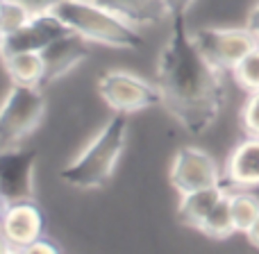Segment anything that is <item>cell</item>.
I'll list each match as a JSON object with an SVG mask.
<instances>
[{
    "label": "cell",
    "mask_w": 259,
    "mask_h": 254,
    "mask_svg": "<svg viewBox=\"0 0 259 254\" xmlns=\"http://www.w3.org/2000/svg\"><path fill=\"white\" fill-rule=\"evenodd\" d=\"M7 202L3 200V197H0V223H3V218H5V214H7Z\"/></svg>",
    "instance_id": "27"
},
{
    "label": "cell",
    "mask_w": 259,
    "mask_h": 254,
    "mask_svg": "<svg viewBox=\"0 0 259 254\" xmlns=\"http://www.w3.org/2000/svg\"><path fill=\"white\" fill-rule=\"evenodd\" d=\"M32 14L34 12L21 0H3V5H0V34L7 36L21 30L32 18Z\"/></svg>",
    "instance_id": "18"
},
{
    "label": "cell",
    "mask_w": 259,
    "mask_h": 254,
    "mask_svg": "<svg viewBox=\"0 0 259 254\" xmlns=\"http://www.w3.org/2000/svg\"><path fill=\"white\" fill-rule=\"evenodd\" d=\"M68 32L71 30L66 27V23L55 12H50V9L34 12L32 18L21 30L0 39V59L12 57V55H18V53H41L53 41L62 39Z\"/></svg>",
    "instance_id": "9"
},
{
    "label": "cell",
    "mask_w": 259,
    "mask_h": 254,
    "mask_svg": "<svg viewBox=\"0 0 259 254\" xmlns=\"http://www.w3.org/2000/svg\"><path fill=\"white\" fill-rule=\"evenodd\" d=\"M46 116V95L34 84H16L7 89L0 103V145H18L41 125Z\"/></svg>",
    "instance_id": "4"
},
{
    "label": "cell",
    "mask_w": 259,
    "mask_h": 254,
    "mask_svg": "<svg viewBox=\"0 0 259 254\" xmlns=\"http://www.w3.org/2000/svg\"><path fill=\"white\" fill-rule=\"evenodd\" d=\"M246 27L250 30V34L257 39V43H259V3L255 5V7L248 12V18H246Z\"/></svg>",
    "instance_id": "23"
},
{
    "label": "cell",
    "mask_w": 259,
    "mask_h": 254,
    "mask_svg": "<svg viewBox=\"0 0 259 254\" xmlns=\"http://www.w3.org/2000/svg\"><path fill=\"white\" fill-rule=\"evenodd\" d=\"M50 12L57 14L68 30L89 43H100L114 50H139L143 45L141 27L132 25L96 0H62L53 5Z\"/></svg>",
    "instance_id": "3"
},
{
    "label": "cell",
    "mask_w": 259,
    "mask_h": 254,
    "mask_svg": "<svg viewBox=\"0 0 259 254\" xmlns=\"http://www.w3.org/2000/svg\"><path fill=\"white\" fill-rule=\"evenodd\" d=\"M241 129L246 136H257L259 138V91L248 93L246 103L241 107Z\"/></svg>",
    "instance_id": "20"
},
{
    "label": "cell",
    "mask_w": 259,
    "mask_h": 254,
    "mask_svg": "<svg viewBox=\"0 0 259 254\" xmlns=\"http://www.w3.org/2000/svg\"><path fill=\"white\" fill-rule=\"evenodd\" d=\"M21 3H25L32 12H44V9H50L53 5L62 3V0H21Z\"/></svg>",
    "instance_id": "24"
},
{
    "label": "cell",
    "mask_w": 259,
    "mask_h": 254,
    "mask_svg": "<svg viewBox=\"0 0 259 254\" xmlns=\"http://www.w3.org/2000/svg\"><path fill=\"white\" fill-rule=\"evenodd\" d=\"M246 238L250 241V245H252V247H257V250H259V218L250 225V229L246 232Z\"/></svg>",
    "instance_id": "25"
},
{
    "label": "cell",
    "mask_w": 259,
    "mask_h": 254,
    "mask_svg": "<svg viewBox=\"0 0 259 254\" xmlns=\"http://www.w3.org/2000/svg\"><path fill=\"white\" fill-rule=\"evenodd\" d=\"M230 191H232V188H228L225 184H219V186L200 188V191L180 195V205H178L180 220L193 229H200V225L205 223V218L214 211V207L219 205Z\"/></svg>",
    "instance_id": "13"
},
{
    "label": "cell",
    "mask_w": 259,
    "mask_h": 254,
    "mask_svg": "<svg viewBox=\"0 0 259 254\" xmlns=\"http://www.w3.org/2000/svg\"><path fill=\"white\" fill-rule=\"evenodd\" d=\"M0 5H3V0H0ZM0 39H3V34H0Z\"/></svg>",
    "instance_id": "29"
},
{
    "label": "cell",
    "mask_w": 259,
    "mask_h": 254,
    "mask_svg": "<svg viewBox=\"0 0 259 254\" xmlns=\"http://www.w3.org/2000/svg\"><path fill=\"white\" fill-rule=\"evenodd\" d=\"M41 57H44V64H46L44 84H53V82L66 77L82 62L89 59V41L82 39L75 32H68L62 39L53 41L46 50H41Z\"/></svg>",
    "instance_id": "10"
},
{
    "label": "cell",
    "mask_w": 259,
    "mask_h": 254,
    "mask_svg": "<svg viewBox=\"0 0 259 254\" xmlns=\"http://www.w3.org/2000/svg\"><path fill=\"white\" fill-rule=\"evenodd\" d=\"M232 77L241 89H246L248 93L259 91V45L252 53H248L241 62L234 66Z\"/></svg>",
    "instance_id": "19"
},
{
    "label": "cell",
    "mask_w": 259,
    "mask_h": 254,
    "mask_svg": "<svg viewBox=\"0 0 259 254\" xmlns=\"http://www.w3.org/2000/svg\"><path fill=\"white\" fill-rule=\"evenodd\" d=\"M223 184L232 191H252L259 186V138L246 136L234 145L223 168Z\"/></svg>",
    "instance_id": "11"
},
{
    "label": "cell",
    "mask_w": 259,
    "mask_h": 254,
    "mask_svg": "<svg viewBox=\"0 0 259 254\" xmlns=\"http://www.w3.org/2000/svg\"><path fill=\"white\" fill-rule=\"evenodd\" d=\"M127 132V114H114L89 141V145L59 170V179L80 191H96L107 186L125 150Z\"/></svg>",
    "instance_id": "2"
},
{
    "label": "cell",
    "mask_w": 259,
    "mask_h": 254,
    "mask_svg": "<svg viewBox=\"0 0 259 254\" xmlns=\"http://www.w3.org/2000/svg\"><path fill=\"white\" fill-rule=\"evenodd\" d=\"M12 254H21V250H14V252H12Z\"/></svg>",
    "instance_id": "28"
},
{
    "label": "cell",
    "mask_w": 259,
    "mask_h": 254,
    "mask_svg": "<svg viewBox=\"0 0 259 254\" xmlns=\"http://www.w3.org/2000/svg\"><path fill=\"white\" fill-rule=\"evenodd\" d=\"M193 41L200 53L214 64L219 71H234L248 53L257 48V39L243 27H198L193 30Z\"/></svg>",
    "instance_id": "6"
},
{
    "label": "cell",
    "mask_w": 259,
    "mask_h": 254,
    "mask_svg": "<svg viewBox=\"0 0 259 254\" xmlns=\"http://www.w3.org/2000/svg\"><path fill=\"white\" fill-rule=\"evenodd\" d=\"M170 18H184L198 0H161Z\"/></svg>",
    "instance_id": "21"
},
{
    "label": "cell",
    "mask_w": 259,
    "mask_h": 254,
    "mask_svg": "<svg viewBox=\"0 0 259 254\" xmlns=\"http://www.w3.org/2000/svg\"><path fill=\"white\" fill-rule=\"evenodd\" d=\"M21 254H62V250L57 247V243H53V241H48V238L41 236L39 241H34L27 247H23Z\"/></svg>",
    "instance_id": "22"
},
{
    "label": "cell",
    "mask_w": 259,
    "mask_h": 254,
    "mask_svg": "<svg viewBox=\"0 0 259 254\" xmlns=\"http://www.w3.org/2000/svg\"><path fill=\"white\" fill-rule=\"evenodd\" d=\"M36 150L25 145L0 147V197L7 205L34 200Z\"/></svg>",
    "instance_id": "7"
},
{
    "label": "cell",
    "mask_w": 259,
    "mask_h": 254,
    "mask_svg": "<svg viewBox=\"0 0 259 254\" xmlns=\"http://www.w3.org/2000/svg\"><path fill=\"white\" fill-rule=\"evenodd\" d=\"M0 229L9 238L14 250H23L44 236V214L34 205V200L9 205L7 214L0 223Z\"/></svg>",
    "instance_id": "12"
},
{
    "label": "cell",
    "mask_w": 259,
    "mask_h": 254,
    "mask_svg": "<svg viewBox=\"0 0 259 254\" xmlns=\"http://www.w3.org/2000/svg\"><path fill=\"white\" fill-rule=\"evenodd\" d=\"M170 184L173 188L184 195L200 188H211L223 184V170L216 164V159L205 152L202 147L184 145L175 152L173 164H170Z\"/></svg>",
    "instance_id": "8"
},
{
    "label": "cell",
    "mask_w": 259,
    "mask_h": 254,
    "mask_svg": "<svg viewBox=\"0 0 259 254\" xmlns=\"http://www.w3.org/2000/svg\"><path fill=\"white\" fill-rule=\"evenodd\" d=\"M198 232H202L209 238H216V241H223V238L232 236L237 232L234 220H232V211H230V193L214 207V211L205 218V223L200 225Z\"/></svg>",
    "instance_id": "17"
},
{
    "label": "cell",
    "mask_w": 259,
    "mask_h": 254,
    "mask_svg": "<svg viewBox=\"0 0 259 254\" xmlns=\"http://www.w3.org/2000/svg\"><path fill=\"white\" fill-rule=\"evenodd\" d=\"M96 3L116 12L137 27H150L170 18L161 0H96Z\"/></svg>",
    "instance_id": "14"
},
{
    "label": "cell",
    "mask_w": 259,
    "mask_h": 254,
    "mask_svg": "<svg viewBox=\"0 0 259 254\" xmlns=\"http://www.w3.org/2000/svg\"><path fill=\"white\" fill-rule=\"evenodd\" d=\"M9 80L16 84H44L46 80V64L41 53H18L3 59Z\"/></svg>",
    "instance_id": "15"
},
{
    "label": "cell",
    "mask_w": 259,
    "mask_h": 254,
    "mask_svg": "<svg viewBox=\"0 0 259 254\" xmlns=\"http://www.w3.org/2000/svg\"><path fill=\"white\" fill-rule=\"evenodd\" d=\"M230 211L237 232L246 234L259 218V197L250 191H230Z\"/></svg>",
    "instance_id": "16"
},
{
    "label": "cell",
    "mask_w": 259,
    "mask_h": 254,
    "mask_svg": "<svg viewBox=\"0 0 259 254\" xmlns=\"http://www.w3.org/2000/svg\"><path fill=\"white\" fill-rule=\"evenodd\" d=\"M14 252V245L9 243V238L3 234V229H0V254H12Z\"/></svg>",
    "instance_id": "26"
},
{
    "label": "cell",
    "mask_w": 259,
    "mask_h": 254,
    "mask_svg": "<svg viewBox=\"0 0 259 254\" xmlns=\"http://www.w3.org/2000/svg\"><path fill=\"white\" fill-rule=\"evenodd\" d=\"M98 93L116 114H137L161 105L157 84L127 71H107L98 77Z\"/></svg>",
    "instance_id": "5"
},
{
    "label": "cell",
    "mask_w": 259,
    "mask_h": 254,
    "mask_svg": "<svg viewBox=\"0 0 259 254\" xmlns=\"http://www.w3.org/2000/svg\"><path fill=\"white\" fill-rule=\"evenodd\" d=\"M157 86L166 112L189 134H205L223 112V71L200 53L187 16L173 18L168 39L157 59Z\"/></svg>",
    "instance_id": "1"
}]
</instances>
